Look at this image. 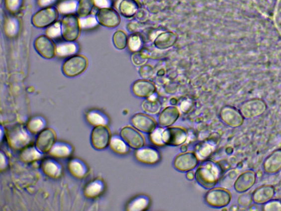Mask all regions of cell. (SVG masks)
<instances>
[{
	"mask_svg": "<svg viewBox=\"0 0 281 211\" xmlns=\"http://www.w3.org/2000/svg\"><path fill=\"white\" fill-rule=\"evenodd\" d=\"M222 175V169L219 163L208 159L201 162L195 173L196 181L206 189L214 188Z\"/></svg>",
	"mask_w": 281,
	"mask_h": 211,
	"instance_id": "obj_1",
	"label": "cell"
},
{
	"mask_svg": "<svg viewBox=\"0 0 281 211\" xmlns=\"http://www.w3.org/2000/svg\"><path fill=\"white\" fill-rule=\"evenodd\" d=\"M231 200L232 195L229 190L221 187L210 189L205 196L206 204L215 208L226 207Z\"/></svg>",
	"mask_w": 281,
	"mask_h": 211,
	"instance_id": "obj_2",
	"label": "cell"
},
{
	"mask_svg": "<svg viewBox=\"0 0 281 211\" xmlns=\"http://www.w3.org/2000/svg\"><path fill=\"white\" fill-rule=\"evenodd\" d=\"M62 35L66 41L74 42L81 35L79 18L76 14L66 15L62 21Z\"/></svg>",
	"mask_w": 281,
	"mask_h": 211,
	"instance_id": "obj_3",
	"label": "cell"
},
{
	"mask_svg": "<svg viewBox=\"0 0 281 211\" xmlns=\"http://www.w3.org/2000/svg\"><path fill=\"white\" fill-rule=\"evenodd\" d=\"M88 60L83 55H74L69 58L62 66V72L68 77H75L87 70Z\"/></svg>",
	"mask_w": 281,
	"mask_h": 211,
	"instance_id": "obj_4",
	"label": "cell"
},
{
	"mask_svg": "<svg viewBox=\"0 0 281 211\" xmlns=\"http://www.w3.org/2000/svg\"><path fill=\"white\" fill-rule=\"evenodd\" d=\"M8 143L15 150H23L31 140L30 132L23 126H17L10 130L8 136Z\"/></svg>",
	"mask_w": 281,
	"mask_h": 211,
	"instance_id": "obj_5",
	"label": "cell"
},
{
	"mask_svg": "<svg viewBox=\"0 0 281 211\" xmlns=\"http://www.w3.org/2000/svg\"><path fill=\"white\" fill-rule=\"evenodd\" d=\"M187 130L182 126H168L164 129L163 133V139L166 145H182L187 141Z\"/></svg>",
	"mask_w": 281,
	"mask_h": 211,
	"instance_id": "obj_6",
	"label": "cell"
},
{
	"mask_svg": "<svg viewBox=\"0 0 281 211\" xmlns=\"http://www.w3.org/2000/svg\"><path fill=\"white\" fill-rule=\"evenodd\" d=\"M58 13L57 8L54 6L43 8L33 15L31 22L36 28L48 27L56 22Z\"/></svg>",
	"mask_w": 281,
	"mask_h": 211,
	"instance_id": "obj_7",
	"label": "cell"
},
{
	"mask_svg": "<svg viewBox=\"0 0 281 211\" xmlns=\"http://www.w3.org/2000/svg\"><path fill=\"white\" fill-rule=\"evenodd\" d=\"M267 108V104L264 100L253 99L248 100L242 105L240 112L244 118L252 119L263 114Z\"/></svg>",
	"mask_w": 281,
	"mask_h": 211,
	"instance_id": "obj_8",
	"label": "cell"
},
{
	"mask_svg": "<svg viewBox=\"0 0 281 211\" xmlns=\"http://www.w3.org/2000/svg\"><path fill=\"white\" fill-rule=\"evenodd\" d=\"M220 117L222 122L232 128L240 127L245 121L240 110L229 105L225 106L221 109Z\"/></svg>",
	"mask_w": 281,
	"mask_h": 211,
	"instance_id": "obj_9",
	"label": "cell"
},
{
	"mask_svg": "<svg viewBox=\"0 0 281 211\" xmlns=\"http://www.w3.org/2000/svg\"><path fill=\"white\" fill-rule=\"evenodd\" d=\"M120 136L132 149H137L145 146V138L141 132L131 126H125L120 131Z\"/></svg>",
	"mask_w": 281,
	"mask_h": 211,
	"instance_id": "obj_10",
	"label": "cell"
},
{
	"mask_svg": "<svg viewBox=\"0 0 281 211\" xmlns=\"http://www.w3.org/2000/svg\"><path fill=\"white\" fill-rule=\"evenodd\" d=\"M198 162V158L194 152L187 151L180 153L175 158L174 165L177 170L184 172L193 170Z\"/></svg>",
	"mask_w": 281,
	"mask_h": 211,
	"instance_id": "obj_11",
	"label": "cell"
},
{
	"mask_svg": "<svg viewBox=\"0 0 281 211\" xmlns=\"http://www.w3.org/2000/svg\"><path fill=\"white\" fill-rule=\"evenodd\" d=\"M98 23L104 27L115 28L121 23V18L118 12L112 8L99 9L96 14Z\"/></svg>",
	"mask_w": 281,
	"mask_h": 211,
	"instance_id": "obj_12",
	"label": "cell"
},
{
	"mask_svg": "<svg viewBox=\"0 0 281 211\" xmlns=\"http://www.w3.org/2000/svg\"><path fill=\"white\" fill-rule=\"evenodd\" d=\"M35 48L38 54L46 59H52L56 55V47L52 39L42 35L35 41Z\"/></svg>",
	"mask_w": 281,
	"mask_h": 211,
	"instance_id": "obj_13",
	"label": "cell"
},
{
	"mask_svg": "<svg viewBox=\"0 0 281 211\" xmlns=\"http://www.w3.org/2000/svg\"><path fill=\"white\" fill-rule=\"evenodd\" d=\"M135 156L138 161L147 165L156 164L161 159L160 151L151 146H144L136 149Z\"/></svg>",
	"mask_w": 281,
	"mask_h": 211,
	"instance_id": "obj_14",
	"label": "cell"
},
{
	"mask_svg": "<svg viewBox=\"0 0 281 211\" xmlns=\"http://www.w3.org/2000/svg\"><path fill=\"white\" fill-rule=\"evenodd\" d=\"M131 91L135 97L146 99L156 93L157 88L155 83L150 79H141L132 84Z\"/></svg>",
	"mask_w": 281,
	"mask_h": 211,
	"instance_id": "obj_15",
	"label": "cell"
},
{
	"mask_svg": "<svg viewBox=\"0 0 281 211\" xmlns=\"http://www.w3.org/2000/svg\"><path fill=\"white\" fill-rule=\"evenodd\" d=\"M131 122L135 128L145 133H151L157 126V121L147 113L135 114L131 118Z\"/></svg>",
	"mask_w": 281,
	"mask_h": 211,
	"instance_id": "obj_16",
	"label": "cell"
},
{
	"mask_svg": "<svg viewBox=\"0 0 281 211\" xmlns=\"http://www.w3.org/2000/svg\"><path fill=\"white\" fill-rule=\"evenodd\" d=\"M111 137L106 126H95L92 134V144L95 149L103 150L109 144Z\"/></svg>",
	"mask_w": 281,
	"mask_h": 211,
	"instance_id": "obj_17",
	"label": "cell"
},
{
	"mask_svg": "<svg viewBox=\"0 0 281 211\" xmlns=\"http://www.w3.org/2000/svg\"><path fill=\"white\" fill-rule=\"evenodd\" d=\"M256 180V172L252 170H247L238 177L233 187L238 193H246L254 186Z\"/></svg>",
	"mask_w": 281,
	"mask_h": 211,
	"instance_id": "obj_18",
	"label": "cell"
},
{
	"mask_svg": "<svg viewBox=\"0 0 281 211\" xmlns=\"http://www.w3.org/2000/svg\"><path fill=\"white\" fill-rule=\"evenodd\" d=\"M177 35L172 31H163L158 34L153 43L159 50L166 51L171 49L178 41Z\"/></svg>",
	"mask_w": 281,
	"mask_h": 211,
	"instance_id": "obj_19",
	"label": "cell"
},
{
	"mask_svg": "<svg viewBox=\"0 0 281 211\" xmlns=\"http://www.w3.org/2000/svg\"><path fill=\"white\" fill-rule=\"evenodd\" d=\"M56 135L50 128L42 130L36 141V147L42 153L49 152L55 143Z\"/></svg>",
	"mask_w": 281,
	"mask_h": 211,
	"instance_id": "obj_20",
	"label": "cell"
},
{
	"mask_svg": "<svg viewBox=\"0 0 281 211\" xmlns=\"http://www.w3.org/2000/svg\"><path fill=\"white\" fill-rule=\"evenodd\" d=\"M180 116V110L177 106H171L162 110L158 116V123L163 127H168L177 122Z\"/></svg>",
	"mask_w": 281,
	"mask_h": 211,
	"instance_id": "obj_21",
	"label": "cell"
},
{
	"mask_svg": "<svg viewBox=\"0 0 281 211\" xmlns=\"http://www.w3.org/2000/svg\"><path fill=\"white\" fill-rule=\"evenodd\" d=\"M263 170L268 175H275L281 170V149L274 151L265 158Z\"/></svg>",
	"mask_w": 281,
	"mask_h": 211,
	"instance_id": "obj_22",
	"label": "cell"
},
{
	"mask_svg": "<svg viewBox=\"0 0 281 211\" xmlns=\"http://www.w3.org/2000/svg\"><path fill=\"white\" fill-rule=\"evenodd\" d=\"M275 189L272 185H263L257 188L252 195L253 202L257 205H263L273 199Z\"/></svg>",
	"mask_w": 281,
	"mask_h": 211,
	"instance_id": "obj_23",
	"label": "cell"
},
{
	"mask_svg": "<svg viewBox=\"0 0 281 211\" xmlns=\"http://www.w3.org/2000/svg\"><path fill=\"white\" fill-rule=\"evenodd\" d=\"M115 7L122 16L126 18L134 17L139 10V4L136 0H119Z\"/></svg>",
	"mask_w": 281,
	"mask_h": 211,
	"instance_id": "obj_24",
	"label": "cell"
},
{
	"mask_svg": "<svg viewBox=\"0 0 281 211\" xmlns=\"http://www.w3.org/2000/svg\"><path fill=\"white\" fill-rule=\"evenodd\" d=\"M217 147L215 142L212 140H205L199 142L194 147V152L199 161H203L213 154Z\"/></svg>",
	"mask_w": 281,
	"mask_h": 211,
	"instance_id": "obj_25",
	"label": "cell"
},
{
	"mask_svg": "<svg viewBox=\"0 0 281 211\" xmlns=\"http://www.w3.org/2000/svg\"><path fill=\"white\" fill-rule=\"evenodd\" d=\"M144 111L148 114L155 115L160 113L162 104L156 93L149 98L145 99L141 105Z\"/></svg>",
	"mask_w": 281,
	"mask_h": 211,
	"instance_id": "obj_26",
	"label": "cell"
},
{
	"mask_svg": "<svg viewBox=\"0 0 281 211\" xmlns=\"http://www.w3.org/2000/svg\"><path fill=\"white\" fill-rule=\"evenodd\" d=\"M151 200L146 195H137L127 204L126 210L128 211H146L150 208Z\"/></svg>",
	"mask_w": 281,
	"mask_h": 211,
	"instance_id": "obj_27",
	"label": "cell"
},
{
	"mask_svg": "<svg viewBox=\"0 0 281 211\" xmlns=\"http://www.w3.org/2000/svg\"><path fill=\"white\" fill-rule=\"evenodd\" d=\"M41 168L42 171L46 175L52 178H59L62 173L61 166L56 161L48 158L42 163Z\"/></svg>",
	"mask_w": 281,
	"mask_h": 211,
	"instance_id": "obj_28",
	"label": "cell"
},
{
	"mask_svg": "<svg viewBox=\"0 0 281 211\" xmlns=\"http://www.w3.org/2000/svg\"><path fill=\"white\" fill-rule=\"evenodd\" d=\"M144 36L140 32L136 31L131 33L129 36L127 47L132 54L141 51L144 49Z\"/></svg>",
	"mask_w": 281,
	"mask_h": 211,
	"instance_id": "obj_29",
	"label": "cell"
},
{
	"mask_svg": "<svg viewBox=\"0 0 281 211\" xmlns=\"http://www.w3.org/2000/svg\"><path fill=\"white\" fill-rule=\"evenodd\" d=\"M79 51L78 45L74 42L67 41L56 47V55L60 57H68L75 55Z\"/></svg>",
	"mask_w": 281,
	"mask_h": 211,
	"instance_id": "obj_30",
	"label": "cell"
},
{
	"mask_svg": "<svg viewBox=\"0 0 281 211\" xmlns=\"http://www.w3.org/2000/svg\"><path fill=\"white\" fill-rule=\"evenodd\" d=\"M72 147L63 142H55L49 151L52 156L60 158H67L72 154Z\"/></svg>",
	"mask_w": 281,
	"mask_h": 211,
	"instance_id": "obj_31",
	"label": "cell"
},
{
	"mask_svg": "<svg viewBox=\"0 0 281 211\" xmlns=\"http://www.w3.org/2000/svg\"><path fill=\"white\" fill-rule=\"evenodd\" d=\"M109 146L112 151L119 155H125L130 151L128 144L121 137L118 135L111 137Z\"/></svg>",
	"mask_w": 281,
	"mask_h": 211,
	"instance_id": "obj_32",
	"label": "cell"
},
{
	"mask_svg": "<svg viewBox=\"0 0 281 211\" xmlns=\"http://www.w3.org/2000/svg\"><path fill=\"white\" fill-rule=\"evenodd\" d=\"M68 168L72 175L78 178H84L88 173L86 164L78 158H74L69 162Z\"/></svg>",
	"mask_w": 281,
	"mask_h": 211,
	"instance_id": "obj_33",
	"label": "cell"
},
{
	"mask_svg": "<svg viewBox=\"0 0 281 211\" xmlns=\"http://www.w3.org/2000/svg\"><path fill=\"white\" fill-rule=\"evenodd\" d=\"M104 189L102 181L95 180L89 183L84 189V195L88 198H96L101 194Z\"/></svg>",
	"mask_w": 281,
	"mask_h": 211,
	"instance_id": "obj_34",
	"label": "cell"
},
{
	"mask_svg": "<svg viewBox=\"0 0 281 211\" xmlns=\"http://www.w3.org/2000/svg\"><path fill=\"white\" fill-rule=\"evenodd\" d=\"M87 119L90 124L94 126H107L109 122L107 116L98 110H90L87 113Z\"/></svg>",
	"mask_w": 281,
	"mask_h": 211,
	"instance_id": "obj_35",
	"label": "cell"
},
{
	"mask_svg": "<svg viewBox=\"0 0 281 211\" xmlns=\"http://www.w3.org/2000/svg\"><path fill=\"white\" fill-rule=\"evenodd\" d=\"M240 175V172L237 169H231L222 175L218 182L219 186L226 189L232 188Z\"/></svg>",
	"mask_w": 281,
	"mask_h": 211,
	"instance_id": "obj_36",
	"label": "cell"
},
{
	"mask_svg": "<svg viewBox=\"0 0 281 211\" xmlns=\"http://www.w3.org/2000/svg\"><path fill=\"white\" fill-rule=\"evenodd\" d=\"M42 157V152L34 146L26 147L20 154L21 160L25 163H31L39 160Z\"/></svg>",
	"mask_w": 281,
	"mask_h": 211,
	"instance_id": "obj_37",
	"label": "cell"
},
{
	"mask_svg": "<svg viewBox=\"0 0 281 211\" xmlns=\"http://www.w3.org/2000/svg\"><path fill=\"white\" fill-rule=\"evenodd\" d=\"M4 32L9 38H13L18 34L19 23L17 18L9 17L5 21L4 25Z\"/></svg>",
	"mask_w": 281,
	"mask_h": 211,
	"instance_id": "obj_38",
	"label": "cell"
},
{
	"mask_svg": "<svg viewBox=\"0 0 281 211\" xmlns=\"http://www.w3.org/2000/svg\"><path fill=\"white\" fill-rule=\"evenodd\" d=\"M95 7L94 0H79L77 13L79 17L91 14Z\"/></svg>",
	"mask_w": 281,
	"mask_h": 211,
	"instance_id": "obj_39",
	"label": "cell"
},
{
	"mask_svg": "<svg viewBox=\"0 0 281 211\" xmlns=\"http://www.w3.org/2000/svg\"><path fill=\"white\" fill-rule=\"evenodd\" d=\"M78 0H64L58 4V12L62 14H71L77 12Z\"/></svg>",
	"mask_w": 281,
	"mask_h": 211,
	"instance_id": "obj_40",
	"label": "cell"
},
{
	"mask_svg": "<svg viewBox=\"0 0 281 211\" xmlns=\"http://www.w3.org/2000/svg\"><path fill=\"white\" fill-rule=\"evenodd\" d=\"M129 36L122 30L116 31L112 38L113 43L116 49L123 50L128 46Z\"/></svg>",
	"mask_w": 281,
	"mask_h": 211,
	"instance_id": "obj_41",
	"label": "cell"
},
{
	"mask_svg": "<svg viewBox=\"0 0 281 211\" xmlns=\"http://www.w3.org/2000/svg\"><path fill=\"white\" fill-rule=\"evenodd\" d=\"M45 125V119L40 116H36L29 120L26 126L30 133L37 134L43 130Z\"/></svg>",
	"mask_w": 281,
	"mask_h": 211,
	"instance_id": "obj_42",
	"label": "cell"
},
{
	"mask_svg": "<svg viewBox=\"0 0 281 211\" xmlns=\"http://www.w3.org/2000/svg\"><path fill=\"white\" fill-rule=\"evenodd\" d=\"M150 58V53L143 49L140 52L132 54L131 59L134 66L140 67L146 65Z\"/></svg>",
	"mask_w": 281,
	"mask_h": 211,
	"instance_id": "obj_43",
	"label": "cell"
},
{
	"mask_svg": "<svg viewBox=\"0 0 281 211\" xmlns=\"http://www.w3.org/2000/svg\"><path fill=\"white\" fill-rule=\"evenodd\" d=\"M164 129H165V127H163V126H157L150 133L149 138L153 145L160 147L166 145L163 139V133Z\"/></svg>",
	"mask_w": 281,
	"mask_h": 211,
	"instance_id": "obj_44",
	"label": "cell"
},
{
	"mask_svg": "<svg viewBox=\"0 0 281 211\" xmlns=\"http://www.w3.org/2000/svg\"><path fill=\"white\" fill-rule=\"evenodd\" d=\"M79 23L81 29H89L96 27L98 22L94 15H89L87 17L79 18Z\"/></svg>",
	"mask_w": 281,
	"mask_h": 211,
	"instance_id": "obj_45",
	"label": "cell"
},
{
	"mask_svg": "<svg viewBox=\"0 0 281 211\" xmlns=\"http://www.w3.org/2000/svg\"><path fill=\"white\" fill-rule=\"evenodd\" d=\"M46 34L51 39H56L62 35V23L60 21L56 22L47 28Z\"/></svg>",
	"mask_w": 281,
	"mask_h": 211,
	"instance_id": "obj_46",
	"label": "cell"
},
{
	"mask_svg": "<svg viewBox=\"0 0 281 211\" xmlns=\"http://www.w3.org/2000/svg\"><path fill=\"white\" fill-rule=\"evenodd\" d=\"M23 0H4L5 7L10 13H15L22 7Z\"/></svg>",
	"mask_w": 281,
	"mask_h": 211,
	"instance_id": "obj_47",
	"label": "cell"
},
{
	"mask_svg": "<svg viewBox=\"0 0 281 211\" xmlns=\"http://www.w3.org/2000/svg\"><path fill=\"white\" fill-rule=\"evenodd\" d=\"M262 210L264 211H281V200L272 199L263 204Z\"/></svg>",
	"mask_w": 281,
	"mask_h": 211,
	"instance_id": "obj_48",
	"label": "cell"
},
{
	"mask_svg": "<svg viewBox=\"0 0 281 211\" xmlns=\"http://www.w3.org/2000/svg\"><path fill=\"white\" fill-rule=\"evenodd\" d=\"M253 202L252 195L246 192L242 193L237 200L238 205L242 208H249L252 204Z\"/></svg>",
	"mask_w": 281,
	"mask_h": 211,
	"instance_id": "obj_49",
	"label": "cell"
},
{
	"mask_svg": "<svg viewBox=\"0 0 281 211\" xmlns=\"http://www.w3.org/2000/svg\"><path fill=\"white\" fill-rule=\"evenodd\" d=\"M154 69L153 68L148 65H145L144 66L140 67L139 73L140 77L142 79H150L154 75Z\"/></svg>",
	"mask_w": 281,
	"mask_h": 211,
	"instance_id": "obj_50",
	"label": "cell"
},
{
	"mask_svg": "<svg viewBox=\"0 0 281 211\" xmlns=\"http://www.w3.org/2000/svg\"><path fill=\"white\" fill-rule=\"evenodd\" d=\"M95 7L98 9L110 8L112 6L111 0H94Z\"/></svg>",
	"mask_w": 281,
	"mask_h": 211,
	"instance_id": "obj_51",
	"label": "cell"
},
{
	"mask_svg": "<svg viewBox=\"0 0 281 211\" xmlns=\"http://www.w3.org/2000/svg\"><path fill=\"white\" fill-rule=\"evenodd\" d=\"M56 1L57 0H38V3L40 7L46 8L51 7Z\"/></svg>",
	"mask_w": 281,
	"mask_h": 211,
	"instance_id": "obj_52",
	"label": "cell"
},
{
	"mask_svg": "<svg viewBox=\"0 0 281 211\" xmlns=\"http://www.w3.org/2000/svg\"><path fill=\"white\" fill-rule=\"evenodd\" d=\"M8 165V163H7V158L6 157V156H5V155H4L3 154V153L1 152V171H3L4 170H5V169H6V168L7 167Z\"/></svg>",
	"mask_w": 281,
	"mask_h": 211,
	"instance_id": "obj_53",
	"label": "cell"
},
{
	"mask_svg": "<svg viewBox=\"0 0 281 211\" xmlns=\"http://www.w3.org/2000/svg\"><path fill=\"white\" fill-rule=\"evenodd\" d=\"M187 178L189 181H192L195 178V173L192 171L190 170L187 172Z\"/></svg>",
	"mask_w": 281,
	"mask_h": 211,
	"instance_id": "obj_54",
	"label": "cell"
},
{
	"mask_svg": "<svg viewBox=\"0 0 281 211\" xmlns=\"http://www.w3.org/2000/svg\"><path fill=\"white\" fill-rule=\"evenodd\" d=\"M181 150L182 152H187V146L185 145H182L181 147Z\"/></svg>",
	"mask_w": 281,
	"mask_h": 211,
	"instance_id": "obj_55",
	"label": "cell"
},
{
	"mask_svg": "<svg viewBox=\"0 0 281 211\" xmlns=\"http://www.w3.org/2000/svg\"><path fill=\"white\" fill-rule=\"evenodd\" d=\"M231 208H233V209L231 210H233V211H237V210H239V207H238V206H237V205L232 206Z\"/></svg>",
	"mask_w": 281,
	"mask_h": 211,
	"instance_id": "obj_56",
	"label": "cell"
}]
</instances>
